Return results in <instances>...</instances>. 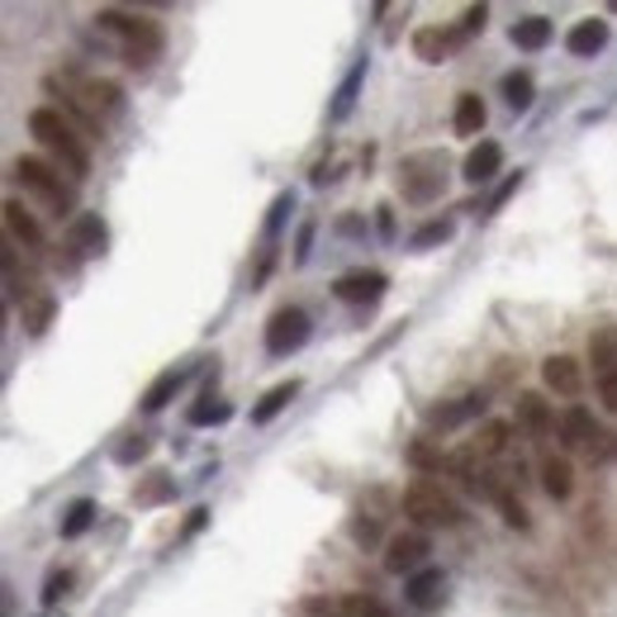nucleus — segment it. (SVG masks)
I'll return each instance as SVG.
<instances>
[{"label":"nucleus","instance_id":"nucleus-1","mask_svg":"<svg viewBox=\"0 0 617 617\" xmlns=\"http://www.w3.org/2000/svg\"><path fill=\"white\" fill-rule=\"evenodd\" d=\"M47 91L57 95V105L82 124L86 134H100L109 115L124 109V86L109 76H82V72H47Z\"/></svg>","mask_w":617,"mask_h":617},{"label":"nucleus","instance_id":"nucleus-2","mask_svg":"<svg viewBox=\"0 0 617 617\" xmlns=\"http://www.w3.org/2000/svg\"><path fill=\"white\" fill-rule=\"evenodd\" d=\"M95 29L119 43V53H124V62H129V67H152V62L162 57V47H167L162 24L148 20V14L100 10V14H95Z\"/></svg>","mask_w":617,"mask_h":617},{"label":"nucleus","instance_id":"nucleus-3","mask_svg":"<svg viewBox=\"0 0 617 617\" xmlns=\"http://www.w3.org/2000/svg\"><path fill=\"white\" fill-rule=\"evenodd\" d=\"M29 134H34L43 148L57 157L62 171H67L72 181H86V177H91V148H86V138L76 134V124L62 119V109L39 105L34 115H29Z\"/></svg>","mask_w":617,"mask_h":617},{"label":"nucleus","instance_id":"nucleus-4","mask_svg":"<svg viewBox=\"0 0 617 617\" xmlns=\"http://www.w3.org/2000/svg\"><path fill=\"white\" fill-rule=\"evenodd\" d=\"M404 518L414 522V532L427 528H461V503L433 480H414L404 489Z\"/></svg>","mask_w":617,"mask_h":617},{"label":"nucleus","instance_id":"nucleus-5","mask_svg":"<svg viewBox=\"0 0 617 617\" xmlns=\"http://www.w3.org/2000/svg\"><path fill=\"white\" fill-rule=\"evenodd\" d=\"M561 442L570 451H579L584 461H613L617 456V437L584 404H570L561 414Z\"/></svg>","mask_w":617,"mask_h":617},{"label":"nucleus","instance_id":"nucleus-6","mask_svg":"<svg viewBox=\"0 0 617 617\" xmlns=\"http://www.w3.org/2000/svg\"><path fill=\"white\" fill-rule=\"evenodd\" d=\"M14 181H20L34 200H43L53 214H67L76 204V185L62 181V171L53 162H43V157H20V162H14Z\"/></svg>","mask_w":617,"mask_h":617},{"label":"nucleus","instance_id":"nucleus-7","mask_svg":"<svg viewBox=\"0 0 617 617\" xmlns=\"http://www.w3.org/2000/svg\"><path fill=\"white\" fill-rule=\"evenodd\" d=\"M309 332H313V323H309V313L305 309H276L272 313V323H266V352L272 357H295L299 347L309 342Z\"/></svg>","mask_w":617,"mask_h":617},{"label":"nucleus","instance_id":"nucleus-8","mask_svg":"<svg viewBox=\"0 0 617 617\" xmlns=\"http://www.w3.org/2000/svg\"><path fill=\"white\" fill-rule=\"evenodd\" d=\"M427 556H433L427 532H400V536H390V542H385V570H390V575L414 579L418 570H427Z\"/></svg>","mask_w":617,"mask_h":617},{"label":"nucleus","instance_id":"nucleus-9","mask_svg":"<svg viewBox=\"0 0 617 617\" xmlns=\"http://www.w3.org/2000/svg\"><path fill=\"white\" fill-rule=\"evenodd\" d=\"M589 366H594V385L604 394V404L617 414V332H594Z\"/></svg>","mask_w":617,"mask_h":617},{"label":"nucleus","instance_id":"nucleus-10","mask_svg":"<svg viewBox=\"0 0 617 617\" xmlns=\"http://www.w3.org/2000/svg\"><path fill=\"white\" fill-rule=\"evenodd\" d=\"M404 598H408V608H418V613H437L442 598H447V575H442L437 565L418 570V575L404 584Z\"/></svg>","mask_w":617,"mask_h":617},{"label":"nucleus","instance_id":"nucleus-11","mask_svg":"<svg viewBox=\"0 0 617 617\" xmlns=\"http://www.w3.org/2000/svg\"><path fill=\"white\" fill-rule=\"evenodd\" d=\"M385 276L380 272H347V276H338L332 280V295L342 299V305H375L380 295H385Z\"/></svg>","mask_w":617,"mask_h":617},{"label":"nucleus","instance_id":"nucleus-12","mask_svg":"<svg viewBox=\"0 0 617 617\" xmlns=\"http://www.w3.org/2000/svg\"><path fill=\"white\" fill-rule=\"evenodd\" d=\"M542 380H546V390H551V394H561V400H579V390H584L579 361H575V357H565V352L542 361Z\"/></svg>","mask_w":617,"mask_h":617},{"label":"nucleus","instance_id":"nucleus-13","mask_svg":"<svg viewBox=\"0 0 617 617\" xmlns=\"http://www.w3.org/2000/svg\"><path fill=\"white\" fill-rule=\"evenodd\" d=\"M518 427L528 437H551V433H556V408H551L536 390L518 394Z\"/></svg>","mask_w":617,"mask_h":617},{"label":"nucleus","instance_id":"nucleus-14","mask_svg":"<svg viewBox=\"0 0 617 617\" xmlns=\"http://www.w3.org/2000/svg\"><path fill=\"white\" fill-rule=\"evenodd\" d=\"M499 167H503V148H499V142H489V138H480V148L466 152L461 177H466L470 185H485V181L499 177Z\"/></svg>","mask_w":617,"mask_h":617},{"label":"nucleus","instance_id":"nucleus-15","mask_svg":"<svg viewBox=\"0 0 617 617\" xmlns=\"http://www.w3.org/2000/svg\"><path fill=\"white\" fill-rule=\"evenodd\" d=\"M480 414H485V394H461V400L433 408V414H427V427H442V433H447V427H461Z\"/></svg>","mask_w":617,"mask_h":617},{"label":"nucleus","instance_id":"nucleus-16","mask_svg":"<svg viewBox=\"0 0 617 617\" xmlns=\"http://www.w3.org/2000/svg\"><path fill=\"white\" fill-rule=\"evenodd\" d=\"M565 47H570V57H598L608 47V24L604 20H579L565 34Z\"/></svg>","mask_w":617,"mask_h":617},{"label":"nucleus","instance_id":"nucleus-17","mask_svg":"<svg viewBox=\"0 0 617 617\" xmlns=\"http://www.w3.org/2000/svg\"><path fill=\"white\" fill-rule=\"evenodd\" d=\"M105 243H109V233H105L100 214H76L72 219V247L82 252V257H100Z\"/></svg>","mask_w":617,"mask_h":617},{"label":"nucleus","instance_id":"nucleus-18","mask_svg":"<svg viewBox=\"0 0 617 617\" xmlns=\"http://www.w3.org/2000/svg\"><path fill=\"white\" fill-rule=\"evenodd\" d=\"M542 489L551 503H565L570 494H575V466L565 461V456H546L542 461Z\"/></svg>","mask_w":617,"mask_h":617},{"label":"nucleus","instance_id":"nucleus-19","mask_svg":"<svg viewBox=\"0 0 617 617\" xmlns=\"http://www.w3.org/2000/svg\"><path fill=\"white\" fill-rule=\"evenodd\" d=\"M295 394H299V380H280V385H272V390H266L257 404H252V423L262 427V423L280 418L285 408H290V400H295Z\"/></svg>","mask_w":617,"mask_h":617},{"label":"nucleus","instance_id":"nucleus-20","mask_svg":"<svg viewBox=\"0 0 617 617\" xmlns=\"http://www.w3.org/2000/svg\"><path fill=\"white\" fill-rule=\"evenodd\" d=\"M6 228L14 243H24V247H39L43 243V228H39V219L24 210L20 200H6Z\"/></svg>","mask_w":617,"mask_h":617},{"label":"nucleus","instance_id":"nucleus-21","mask_svg":"<svg viewBox=\"0 0 617 617\" xmlns=\"http://www.w3.org/2000/svg\"><path fill=\"white\" fill-rule=\"evenodd\" d=\"M181 385H185V371H162L148 385V394H142V408H148V414H162V408L181 394Z\"/></svg>","mask_w":617,"mask_h":617},{"label":"nucleus","instance_id":"nucleus-22","mask_svg":"<svg viewBox=\"0 0 617 617\" xmlns=\"http://www.w3.org/2000/svg\"><path fill=\"white\" fill-rule=\"evenodd\" d=\"M509 39H513V47H522V53H536V47L551 43V20H542V14H528V20H518L509 29Z\"/></svg>","mask_w":617,"mask_h":617},{"label":"nucleus","instance_id":"nucleus-23","mask_svg":"<svg viewBox=\"0 0 617 617\" xmlns=\"http://www.w3.org/2000/svg\"><path fill=\"white\" fill-rule=\"evenodd\" d=\"M91 522H95V499H72L67 513H62V522H57L62 542H76V536H86Z\"/></svg>","mask_w":617,"mask_h":617},{"label":"nucleus","instance_id":"nucleus-24","mask_svg":"<svg viewBox=\"0 0 617 617\" xmlns=\"http://www.w3.org/2000/svg\"><path fill=\"white\" fill-rule=\"evenodd\" d=\"M503 451H509V423H485L470 442V456H480V461H494Z\"/></svg>","mask_w":617,"mask_h":617},{"label":"nucleus","instance_id":"nucleus-25","mask_svg":"<svg viewBox=\"0 0 617 617\" xmlns=\"http://www.w3.org/2000/svg\"><path fill=\"white\" fill-rule=\"evenodd\" d=\"M451 129L461 134V138H475V134L485 129V100H480V95H461V100H456Z\"/></svg>","mask_w":617,"mask_h":617},{"label":"nucleus","instance_id":"nucleus-26","mask_svg":"<svg viewBox=\"0 0 617 617\" xmlns=\"http://www.w3.org/2000/svg\"><path fill=\"white\" fill-rule=\"evenodd\" d=\"M338 617H400V613H394L390 604H380L375 594H342Z\"/></svg>","mask_w":617,"mask_h":617},{"label":"nucleus","instance_id":"nucleus-27","mask_svg":"<svg viewBox=\"0 0 617 617\" xmlns=\"http://www.w3.org/2000/svg\"><path fill=\"white\" fill-rule=\"evenodd\" d=\"M451 47H456V34H442V29H418V34H414L418 62H442Z\"/></svg>","mask_w":617,"mask_h":617},{"label":"nucleus","instance_id":"nucleus-28","mask_svg":"<svg viewBox=\"0 0 617 617\" xmlns=\"http://www.w3.org/2000/svg\"><path fill=\"white\" fill-rule=\"evenodd\" d=\"M361 76H366V57H357V67L347 72V82L332 95V119H347L357 109V91H361Z\"/></svg>","mask_w":617,"mask_h":617},{"label":"nucleus","instance_id":"nucleus-29","mask_svg":"<svg viewBox=\"0 0 617 617\" xmlns=\"http://www.w3.org/2000/svg\"><path fill=\"white\" fill-rule=\"evenodd\" d=\"M190 427H214V423H228L233 418V404H224V400H214V394H200V404L190 408Z\"/></svg>","mask_w":617,"mask_h":617},{"label":"nucleus","instance_id":"nucleus-30","mask_svg":"<svg viewBox=\"0 0 617 617\" xmlns=\"http://www.w3.org/2000/svg\"><path fill=\"white\" fill-rule=\"evenodd\" d=\"M532 76L528 72H509L503 76V100H509V109H528L532 105Z\"/></svg>","mask_w":617,"mask_h":617},{"label":"nucleus","instance_id":"nucleus-31","mask_svg":"<svg viewBox=\"0 0 617 617\" xmlns=\"http://www.w3.org/2000/svg\"><path fill=\"white\" fill-rule=\"evenodd\" d=\"M447 237H451V224H447V219H427L423 228H414V237H408V247H414V252H427V247L447 243Z\"/></svg>","mask_w":617,"mask_h":617},{"label":"nucleus","instance_id":"nucleus-32","mask_svg":"<svg viewBox=\"0 0 617 617\" xmlns=\"http://www.w3.org/2000/svg\"><path fill=\"white\" fill-rule=\"evenodd\" d=\"M67 589H72V570H53V575L43 579V594H39V604H43V608H53V604H57V598L67 594Z\"/></svg>","mask_w":617,"mask_h":617},{"label":"nucleus","instance_id":"nucleus-33","mask_svg":"<svg viewBox=\"0 0 617 617\" xmlns=\"http://www.w3.org/2000/svg\"><path fill=\"white\" fill-rule=\"evenodd\" d=\"M499 509H503V522L509 528H518V532H528V509H522V499H513V489H503V494L494 499Z\"/></svg>","mask_w":617,"mask_h":617},{"label":"nucleus","instance_id":"nucleus-34","mask_svg":"<svg viewBox=\"0 0 617 617\" xmlns=\"http://www.w3.org/2000/svg\"><path fill=\"white\" fill-rule=\"evenodd\" d=\"M352 542L371 551V546L380 542V518H371V513H357V518H352Z\"/></svg>","mask_w":617,"mask_h":617},{"label":"nucleus","instance_id":"nucleus-35","mask_svg":"<svg viewBox=\"0 0 617 617\" xmlns=\"http://www.w3.org/2000/svg\"><path fill=\"white\" fill-rule=\"evenodd\" d=\"M485 20H489V6H470V10L461 14V29H456V43H466V39L480 34Z\"/></svg>","mask_w":617,"mask_h":617},{"label":"nucleus","instance_id":"nucleus-36","mask_svg":"<svg viewBox=\"0 0 617 617\" xmlns=\"http://www.w3.org/2000/svg\"><path fill=\"white\" fill-rule=\"evenodd\" d=\"M408 461H414L418 470H442V451L427 447V437H418L414 447H408Z\"/></svg>","mask_w":617,"mask_h":617},{"label":"nucleus","instance_id":"nucleus-37","mask_svg":"<svg viewBox=\"0 0 617 617\" xmlns=\"http://www.w3.org/2000/svg\"><path fill=\"white\" fill-rule=\"evenodd\" d=\"M295 210V195L285 190V195H276V204H272V219H266V237H276L280 233V224H285V214Z\"/></svg>","mask_w":617,"mask_h":617},{"label":"nucleus","instance_id":"nucleus-38","mask_svg":"<svg viewBox=\"0 0 617 617\" xmlns=\"http://www.w3.org/2000/svg\"><path fill=\"white\" fill-rule=\"evenodd\" d=\"M47 319H53V299H39V305L24 313V328H29V332H43Z\"/></svg>","mask_w":617,"mask_h":617},{"label":"nucleus","instance_id":"nucleus-39","mask_svg":"<svg viewBox=\"0 0 617 617\" xmlns=\"http://www.w3.org/2000/svg\"><path fill=\"white\" fill-rule=\"evenodd\" d=\"M142 456H148V437H129V447H119L115 461L119 466H134V461H142Z\"/></svg>","mask_w":617,"mask_h":617},{"label":"nucleus","instance_id":"nucleus-40","mask_svg":"<svg viewBox=\"0 0 617 617\" xmlns=\"http://www.w3.org/2000/svg\"><path fill=\"white\" fill-rule=\"evenodd\" d=\"M309 247H313V224L299 228V237H295V262H309Z\"/></svg>","mask_w":617,"mask_h":617},{"label":"nucleus","instance_id":"nucleus-41","mask_svg":"<svg viewBox=\"0 0 617 617\" xmlns=\"http://www.w3.org/2000/svg\"><path fill=\"white\" fill-rule=\"evenodd\" d=\"M518 181H522V171H518V177H509V181H503V185L494 190V200H489V210H499V204H503V200H509L513 190H518Z\"/></svg>","mask_w":617,"mask_h":617},{"label":"nucleus","instance_id":"nucleus-42","mask_svg":"<svg viewBox=\"0 0 617 617\" xmlns=\"http://www.w3.org/2000/svg\"><path fill=\"white\" fill-rule=\"evenodd\" d=\"M380 237H394V214H390V204H380Z\"/></svg>","mask_w":617,"mask_h":617},{"label":"nucleus","instance_id":"nucleus-43","mask_svg":"<svg viewBox=\"0 0 617 617\" xmlns=\"http://www.w3.org/2000/svg\"><path fill=\"white\" fill-rule=\"evenodd\" d=\"M204 518H210V509H195V513H190V522H185V532H181V536H195V532L204 528Z\"/></svg>","mask_w":617,"mask_h":617}]
</instances>
